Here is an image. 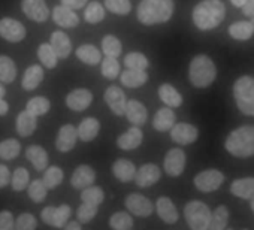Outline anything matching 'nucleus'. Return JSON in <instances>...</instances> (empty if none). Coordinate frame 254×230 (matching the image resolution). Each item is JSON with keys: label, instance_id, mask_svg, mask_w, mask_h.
<instances>
[{"label": "nucleus", "instance_id": "obj_1", "mask_svg": "<svg viewBox=\"0 0 254 230\" xmlns=\"http://www.w3.org/2000/svg\"><path fill=\"white\" fill-rule=\"evenodd\" d=\"M226 8L221 0H202L193 9V23L197 29L206 32L221 24Z\"/></svg>", "mask_w": 254, "mask_h": 230}, {"label": "nucleus", "instance_id": "obj_2", "mask_svg": "<svg viewBox=\"0 0 254 230\" xmlns=\"http://www.w3.org/2000/svg\"><path fill=\"white\" fill-rule=\"evenodd\" d=\"M174 14V0H141L136 11L138 20L145 26L166 23Z\"/></svg>", "mask_w": 254, "mask_h": 230}, {"label": "nucleus", "instance_id": "obj_3", "mask_svg": "<svg viewBox=\"0 0 254 230\" xmlns=\"http://www.w3.org/2000/svg\"><path fill=\"white\" fill-rule=\"evenodd\" d=\"M226 150L235 157H251L254 156V126H244L233 130L226 142Z\"/></svg>", "mask_w": 254, "mask_h": 230}, {"label": "nucleus", "instance_id": "obj_4", "mask_svg": "<svg viewBox=\"0 0 254 230\" xmlns=\"http://www.w3.org/2000/svg\"><path fill=\"white\" fill-rule=\"evenodd\" d=\"M215 76H217L215 64L208 56L200 54V56H196L190 61L189 79L194 87L205 88V87H208V85H211L214 82Z\"/></svg>", "mask_w": 254, "mask_h": 230}, {"label": "nucleus", "instance_id": "obj_5", "mask_svg": "<svg viewBox=\"0 0 254 230\" xmlns=\"http://www.w3.org/2000/svg\"><path fill=\"white\" fill-rule=\"evenodd\" d=\"M233 96L238 109L244 115L254 117V78L241 76L233 84Z\"/></svg>", "mask_w": 254, "mask_h": 230}, {"label": "nucleus", "instance_id": "obj_6", "mask_svg": "<svg viewBox=\"0 0 254 230\" xmlns=\"http://www.w3.org/2000/svg\"><path fill=\"white\" fill-rule=\"evenodd\" d=\"M184 217L191 230H208L212 218V212L208 205L199 200L189 202L184 208Z\"/></svg>", "mask_w": 254, "mask_h": 230}, {"label": "nucleus", "instance_id": "obj_7", "mask_svg": "<svg viewBox=\"0 0 254 230\" xmlns=\"http://www.w3.org/2000/svg\"><path fill=\"white\" fill-rule=\"evenodd\" d=\"M224 181V175L217 169H208L194 176V185L197 190L203 193H211L220 188Z\"/></svg>", "mask_w": 254, "mask_h": 230}, {"label": "nucleus", "instance_id": "obj_8", "mask_svg": "<svg viewBox=\"0 0 254 230\" xmlns=\"http://www.w3.org/2000/svg\"><path fill=\"white\" fill-rule=\"evenodd\" d=\"M0 38L12 44L21 42L26 38V27L14 18H2L0 20Z\"/></svg>", "mask_w": 254, "mask_h": 230}, {"label": "nucleus", "instance_id": "obj_9", "mask_svg": "<svg viewBox=\"0 0 254 230\" xmlns=\"http://www.w3.org/2000/svg\"><path fill=\"white\" fill-rule=\"evenodd\" d=\"M126 208L136 217H148L154 211V205L151 203V200L138 193H132L126 197Z\"/></svg>", "mask_w": 254, "mask_h": 230}, {"label": "nucleus", "instance_id": "obj_10", "mask_svg": "<svg viewBox=\"0 0 254 230\" xmlns=\"http://www.w3.org/2000/svg\"><path fill=\"white\" fill-rule=\"evenodd\" d=\"M21 9L27 18L36 23H44L50 17V9L45 0H21Z\"/></svg>", "mask_w": 254, "mask_h": 230}, {"label": "nucleus", "instance_id": "obj_11", "mask_svg": "<svg viewBox=\"0 0 254 230\" xmlns=\"http://www.w3.org/2000/svg\"><path fill=\"white\" fill-rule=\"evenodd\" d=\"M186 168V153L181 148H172L165 157V172L169 176H180Z\"/></svg>", "mask_w": 254, "mask_h": 230}, {"label": "nucleus", "instance_id": "obj_12", "mask_svg": "<svg viewBox=\"0 0 254 230\" xmlns=\"http://www.w3.org/2000/svg\"><path fill=\"white\" fill-rule=\"evenodd\" d=\"M199 136V130L189 123H178L171 129V138L180 145H190Z\"/></svg>", "mask_w": 254, "mask_h": 230}, {"label": "nucleus", "instance_id": "obj_13", "mask_svg": "<svg viewBox=\"0 0 254 230\" xmlns=\"http://www.w3.org/2000/svg\"><path fill=\"white\" fill-rule=\"evenodd\" d=\"M105 102L115 115H124L127 100H126V94L123 93V90L118 85H111L106 88Z\"/></svg>", "mask_w": 254, "mask_h": 230}, {"label": "nucleus", "instance_id": "obj_14", "mask_svg": "<svg viewBox=\"0 0 254 230\" xmlns=\"http://www.w3.org/2000/svg\"><path fill=\"white\" fill-rule=\"evenodd\" d=\"M93 102V94L87 88H76L66 96V105L69 109L81 112L87 109Z\"/></svg>", "mask_w": 254, "mask_h": 230}, {"label": "nucleus", "instance_id": "obj_15", "mask_svg": "<svg viewBox=\"0 0 254 230\" xmlns=\"http://www.w3.org/2000/svg\"><path fill=\"white\" fill-rule=\"evenodd\" d=\"M78 129L73 127L72 124H64L57 135L56 139V147L60 153H69L70 150H73V147L76 145L78 141Z\"/></svg>", "mask_w": 254, "mask_h": 230}, {"label": "nucleus", "instance_id": "obj_16", "mask_svg": "<svg viewBox=\"0 0 254 230\" xmlns=\"http://www.w3.org/2000/svg\"><path fill=\"white\" fill-rule=\"evenodd\" d=\"M94 179H96L94 169L88 165H81L73 171L72 178H70V184L73 188L84 190V188L90 187L94 182Z\"/></svg>", "mask_w": 254, "mask_h": 230}, {"label": "nucleus", "instance_id": "obj_17", "mask_svg": "<svg viewBox=\"0 0 254 230\" xmlns=\"http://www.w3.org/2000/svg\"><path fill=\"white\" fill-rule=\"evenodd\" d=\"M159 179H160V169L156 165H153V163L141 166L138 169V172H136V176H135V182L141 188L151 187Z\"/></svg>", "mask_w": 254, "mask_h": 230}, {"label": "nucleus", "instance_id": "obj_18", "mask_svg": "<svg viewBox=\"0 0 254 230\" xmlns=\"http://www.w3.org/2000/svg\"><path fill=\"white\" fill-rule=\"evenodd\" d=\"M142 139H144L142 130L139 129V126H135V127H130L126 133L118 136L117 145H118V148H121L124 151H130V150L138 148L142 144Z\"/></svg>", "mask_w": 254, "mask_h": 230}, {"label": "nucleus", "instance_id": "obj_19", "mask_svg": "<svg viewBox=\"0 0 254 230\" xmlns=\"http://www.w3.org/2000/svg\"><path fill=\"white\" fill-rule=\"evenodd\" d=\"M124 115H126L127 120H129L133 126H142L147 121L148 112H147V108L139 100H133L132 99V100L127 102Z\"/></svg>", "mask_w": 254, "mask_h": 230}, {"label": "nucleus", "instance_id": "obj_20", "mask_svg": "<svg viewBox=\"0 0 254 230\" xmlns=\"http://www.w3.org/2000/svg\"><path fill=\"white\" fill-rule=\"evenodd\" d=\"M136 168L135 165L127 160V159H118L114 165H112V173L114 176L121 181V182H130L135 179L136 176Z\"/></svg>", "mask_w": 254, "mask_h": 230}, {"label": "nucleus", "instance_id": "obj_21", "mask_svg": "<svg viewBox=\"0 0 254 230\" xmlns=\"http://www.w3.org/2000/svg\"><path fill=\"white\" fill-rule=\"evenodd\" d=\"M53 20H54V23L57 26L66 27V29L76 27L78 23H79V18L73 12V9L67 8V6H63V5H59V6L54 8V11H53Z\"/></svg>", "mask_w": 254, "mask_h": 230}, {"label": "nucleus", "instance_id": "obj_22", "mask_svg": "<svg viewBox=\"0 0 254 230\" xmlns=\"http://www.w3.org/2000/svg\"><path fill=\"white\" fill-rule=\"evenodd\" d=\"M175 120L177 115L175 112L168 106V108H162L156 112L154 120H153V127L157 132H168L175 126Z\"/></svg>", "mask_w": 254, "mask_h": 230}, {"label": "nucleus", "instance_id": "obj_23", "mask_svg": "<svg viewBox=\"0 0 254 230\" xmlns=\"http://www.w3.org/2000/svg\"><path fill=\"white\" fill-rule=\"evenodd\" d=\"M156 211H157V215L168 224H174L178 221V211L174 205V202L169 199V197H160L157 199V203H156Z\"/></svg>", "mask_w": 254, "mask_h": 230}, {"label": "nucleus", "instance_id": "obj_24", "mask_svg": "<svg viewBox=\"0 0 254 230\" xmlns=\"http://www.w3.org/2000/svg\"><path fill=\"white\" fill-rule=\"evenodd\" d=\"M15 127H17V133L20 136L27 138V136H30L36 130V127H38V117L29 114L27 111H23V112L18 114Z\"/></svg>", "mask_w": 254, "mask_h": 230}, {"label": "nucleus", "instance_id": "obj_25", "mask_svg": "<svg viewBox=\"0 0 254 230\" xmlns=\"http://www.w3.org/2000/svg\"><path fill=\"white\" fill-rule=\"evenodd\" d=\"M50 44L54 48L56 54L59 56V58H67L69 57V54L72 51V44H70L69 36L64 32H54L51 35Z\"/></svg>", "mask_w": 254, "mask_h": 230}, {"label": "nucleus", "instance_id": "obj_26", "mask_svg": "<svg viewBox=\"0 0 254 230\" xmlns=\"http://www.w3.org/2000/svg\"><path fill=\"white\" fill-rule=\"evenodd\" d=\"M42 81H44V69L39 64H32L26 69V72L23 75L21 85L24 90L32 91V90L38 88Z\"/></svg>", "mask_w": 254, "mask_h": 230}, {"label": "nucleus", "instance_id": "obj_27", "mask_svg": "<svg viewBox=\"0 0 254 230\" xmlns=\"http://www.w3.org/2000/svg\"><path fill=\"white\" fill-rule=\"evenodd\" d=\"M230 191L236 197H241L245 200H253L254 199V178L235 179L230 185Z\"/></svg>", "mask_w": 254, "mask_h": 230}, {"label": "nucleus", "instance_id": "obj_28", "mask_svg": "<svg viewBox=\"0 0 254 230\" xmlns=\"http://www.w3.org/2000/svg\"><path fill=\"white\" fill-rule=\"evenodd\" d=\"M26 157L39 172L45 171L48 166V154L41 145H30L26 151Z\"/></svg>", "mask_w": 254, "mask_h": 230}, {"label": "nucleus", "instance_id": "obj_29", "mask_svg": "<svg viewBox=\"0 0 254 230\" xmlns=\"http://www.w3.org/2000/svg\"><path fill=\"white\" fill-rule=\"evenodd\" d=\"M148 75L145 70H135V69H126L121 72V84L129 87V88H136L141 87L147 82Z\"/></svg>", "mask_w": 254, "mask_h": 230}, {"label": "nucleus", "instance_id": "obj_30", "mask_svg": "<svg viewBox=\"0 0 254 230\" xmlns=\"http://www.w3.org/2000/svg\"><path fill=\"white\" fill-rule=\"evenodd\" d=\"M99 130H100V123L96 118L88 117V118L82 120L81 124L78 126V136L81 141L90 142L99 135Z\"/></svg>", "mask_w": 254, "mask_h": 230}, {"label": "nucleus", "instance_id": "obj_31", "mask_svg": "<svg viewBox=\"0 0 254 230\" xmlns=\"http://www.w3.org/2000/svg\"><path fill=\"white\" fill-rule=\"evenodd\" d=\"M159 97L169 108H178L183 103V96L171 84H162L159 88Z\"/></svg>", "mask_w": 254, "mask_h": 230}, {"label": "nucleus", "instance_id": "obj_32", "mask_svg": "<svg viewBox=\"0 0 254 230\" xmlns=\"http://www.w3.org/2000/svg\"><path fill=\"white\" fill-rule=\"evenodd\" d=\"M75 54H76V57H78L82 63L90 64V66L97 64V63L100 61V58H102L100 51H99L94 45H90V44H84V45L78 47L76 51H75Z\"/></svg>", "mask_w": 254, "mask_h": 230}, {"label": "nucleus", "instance_id": "obj_33", "mask_svg": "<svg viewBox=\"0 0 254 230\" xmlns=\"http://www.w3.org/2000/svg\"><path fill=\"white\" fill-rule=\"evenodd\" d=\"M254 33L251 21H236L229 27V35L236 41H248Z\"/></svg>", "mask_w": 254, "mask_h": 230}, {"label": "nucleus", "instance_id": "obj_34", "mask_svg": "<svg viewBox=\"0 0 254 230\" xmlns=\"http://www.w3.org/2000/svg\"><path fill=\"white\" fill-rule=\"evenodd\" d=\"M17 78V66L8 56H0V81L11 84Z\"/></svg>", "mask_w": 254, "mask_h": 230}, {"label": "nucleus", "instance_id": "obj_35", "mask_svg": "<svg viewBox=\"0 0 254 230\" xmlns=\"http://www.w3.org/2000/svg\"><path fill=\"white\" fill-rule=\"evenodd\" d=\"M51 108V103L47 97L44 96H36V97H32L27 105H26V111L35 117H41V115H45Z\"/></svg>", "mask_w": 254, "mask_h": 230}, {"label": "nucleus", "instance_id": "obj_36", "mask_svg": "<svg viewBox=\"0 0 254 230\" xmlns=\"http://www.w3.org/2000/svg\"><path fill=\"white\" fill-rule=\"evenodd\" d=\"M38 57H39V61L48 67V69H54L57 66V61H59V56L56 54L54 48L51 47V44H42L39 48H38Z\"/></svg>", "mask_w": 254, "mask_h": 230}, {"label": "nucleus", "instance_id": "obj_37", "mask_svg": "<svg viewBox=\"0 0 254 230\" xmlns=\"http://www.w3.org/2000/svg\"><path fill=\"white\" fill-rule=\"evenodd\" d=\"M21 144L17 139H6L0 142V159L14 160L20 156Z\"/></svg>", "mask_w": 254, "mask_h": 230}, {"label": "nucleus", "instance_id": "obj_38", "mask_svg": "<svg viewBox=\"0 0 254 230\" xmlns=\"http://www.w3.org/2000/svg\"><path fill=\"white\" fill-rule=\"evenodd\" d=\"M47 193H48V187L45 185L44 179H35L27 187V194L35 203L44 202L47 197Z\"/></svg>", "mask_w": 254, "mask_h": 230}, {"label": "nucleus", "instance_id": "obj_39", "mask_svg": "<svg viewBox=\"0 0 254 230\" xmlns=\"http://www.w3.org/2000/svg\"><path fill=\"white\" fill-rule=\"evenodd\" d=\"M227 220H229V209L224 205H220L212 212V218H211V224L208 230H226Z\"/></svg>", "mask_w": 254, "mask_h": 230}, {"label": "nucleus", "instance_id": "obj_40", "mask_svg": "<svg viewBox=\"0 0 254 230\" xmlns=\"http://www.w3.org/2000/svg\"><path fill=\"white\" fill-rule=\"evenodd\" d=\"M84 18L90 24H97L105 18V8L99 2H90L85 8Z\"/></svg>", "mask_w": 254, "mask_h": 230}, {"label": "nucleus", "instance_id": "obj_41", "mask_svg": "<svg viewBox=\"0 0 254 230\" xmlns=\"http://www.w3.org/2000/svg\"><path fill=\"white\" fill-rule=\"evenodd\" d=\"M109 226L114 230H130L133 227V218L127 212H115L109 218Z\"/></svg>", "mask_w": 254, "mask_h": 230}, {"label": "nucleus", "instance_id": "obj_42", "mask_svg": "<svg viewBox=\"0 0 254 230\" xmlns=\"http://www.w3.org/2000/svg\"><path fill=\"white\" fill-rule=\"evenodd\" d=\"M105 199V193L100 187H94V185H90L87 188L82 190L81 193V200L84 203H90V205H96L99 206Z\"/></svg>", "mask_w": 254, "mask_h": 230}, {"label": "nucleus", "instance_id": "obj_43", "mask_svg": "<svg viewBox=\"0 0 254 230\" xmlns=\"http://www.w3.org/2000/svg\"><path fill=\"white\" fill-rule=\"evenodd\" d=\"M124 66L127 69H135V70H145L148 67V60L141 53H129L124 57Z\"/></svg>", "mask_w": 254, "mask_h": 230}, {"label": "nucleus", "instance_id": "obj_44", "mask_svg": "<svg viewBox=\"0 0 254 230\" xmlns=\"http://www.w3.org/2000/svg\"><path fill=\"white\" fill-rule=\"evenodd\" d=\"M63 181V171L57 166H51L45 169L44 173V182L48 187V190H54L56 187H59Z\"/></svg>", "mask_w": 254, "mask_h": 230}, {"label": "nucleus", "instance_id": "obj_45", "mask_svg": "<svg viewBox=\"0 0 254 230\" xmlns=\"http://www.w3.org/2000/svg\"><path fill=\"white\" fill-rule=\"evenodd\" d=\"M30 184V175H29V171L26 168H18L12 178H11V185L15 191H23L29 187Z\"/></svg>", "mask_w": 254, "mask_h": 230}, {"label": "nucleus", "instance_id": "obj_46", "mask_svg": "<svg viewBox=\"0 0 254 230\" xmlns=\"http://www.w3.org/2000/svg\"><path fill=\"white\" fill-rule=\"evenodd\" d=\"M102 51L105 53V56L118 57L121 54V51H123V47H121V42L118 41V38H115L112 35H108L102 41Z\"/></svg>", "mask_w": 254, "mask_h": 230}, {"label": "nucleus", "instance_id": "obj_47", "mask_svg": "<svg viewBox=\"0 0 254 230\" xmlns=\"http://www.w3.org/2000/svg\"><path fill=\"white\" fill-rule=\"evenodd\" d=\"M105 8L117 15H126L132 11L130 0H105Z\"/></svg>", "mask_w": 254, "mask_h": 230}, {"label": "nucleus", "instance_id": "obj_48", "mask_svg": "<svg viewBox=\"0 0 254 230\" xmlns=\"http://www.w3.org/2000/svg\"><path fill=\"white\" fill-rule=\"evenodd\" d=\"M102 75L106 79H115L120 75V63L117 57L106 56L102 61Z\"/></svg>", "mask_w": 254, "mask_h": 230}, {"label": "nucleus", "instance_id": "obj_49", "mask_svg": "<svg viewBox=\"0 0 254 230\" xmlns=\"http://www.w3.org/2000/svg\"><path fill=\"white\" fill-rule=\"evenodd\" d=\"M97 206L96 205H90V203H84L78 208L76 211V217L79 223H90L96 215H97Z\"/></svg>", "mask_w": 254, "mask_h": 230}, {"label": "nucleus", "instance_id": "obj_50", "mask_svg": "<svg viewBox=\"0 0 254 230\" xmlns=\"http://www.w3.org/2000/svg\"><path fill=\"white\" fill-rule=\"evenodd\" d=\"M72 215V209L69 205H60L56 208V217H54V227L62 229L69 223V218Z\"/></svg>", "mask_w": 254, "mask_h": 230}, {"label": "nucleus", "instance_id": "obj_51", "mask_svg": "<svg viewBox=\"0 0 254 230\" xmlns=\"http://www.w3.org/2000/svg\"><path fill=\"white\" fill-rule=\"evenodd\" d=\"M38 226V221L35 215L24 212L15 220V230H35Z\"/></svg>", "mask_w": 254, "mask_h": 230}, {"label": "nucleus", "instance_id": "obj_52", "mask_svg": "<svg viewBox=\"0 0 254 230\" xmlns=\"http://www.w3.org/2000/svg\"><path fill=\"white\" fill-rule=\"evenodd\" d=\"M0 230H15V220L9 211L0 212Z\"/></svg>", "mask_w": 254, "mask_h": 230}, {"label": "nucleus", "instance_id": "obj_53", "mask_svg": "<svg viewBox=\"0 0 254 230\" xmlns=\"http://www.w3.org/2000/svg\"><path fill=\"white\" fill-rule=\"evenodd\" d=\"M42 221L48 226L54 227V217H56V206H47L42 212H41Z\"/></svg>", "mask_w": 254, "mask_h": 230}, {"label": "nucleus", "instance_id": "obj_54", "mask_svg": "<svg viewBox=\"0 0 254 230\" xmlns=\"http://www.w3.org/2000/svg\"><path fill=\"white\" fill-rule=\"evenodd\" d=\"M11 181V172L8 169V166L0 165V188H3L9 184Z\"/></svg>", "mask_w": 254, "mask_h": 230}, {"label": "nucleus", "instance_id": "obj_55", "mask_svg": "<svg viewBox=\"0 0 254 230\" xmlns=\"http://www.w3.org/2000/svg\"><path fill=\"white\" fill-rule=\"evenodd\" d=\"M88 0H62V5L70 9H81L87 5Z\"/></svg>", "mask_w": 254, "mask_h": 230}, {"label": "nucleus", "instance_id": "obj_56", "mask_svg": "<svg viewBox=\"0 0 254 230\" xmlns=\"http://www.w3.org/2000/svg\"><path fill=\"white\" fill-rule=\"evenodd\" d=\"M242 12L245 17H254V0H247V3L242 6Z\"/></svg>", "mask_w": 254, "mask_h": 230}, {"label": "nucleus", "instance_id": "obj_57", "mask_svg": "<svg viewBox=\"0 0 254 230\" xmlns=\"http://www.w3.org/2000/svg\"><path fill=\"white\" fill-rule=\"evenodd\" d=\"M64 230H82L81 229V223L79 221H69L64 226Z\"/></svg>", "mask_w": 254, "mask_h": 230}, {"label": "nucleus", "instance_id": "obj_58", "mask_svg": "<svg viewBox=\"0 0 254 230\" xmlns=\"http://www.w3.org/2000/svg\"><path fill=\"white\" fill-rule=\"evenodd\" d=\"M8 109H9V105L6 103V100L3 97H0V117L8 114Z\"/></svg>", "mask_w": 254, "mask_h": 230}, {"label": "nucleus", "instance_id": "obj_59", "mask_svg": "<svg viewBox=\"0 0 254 230\" xmlns=\"http://www.w3.org/2000/svg\"><path fill=\"white\" fill-rule=\"evenodd\" d=\"M230 3L236 8H242L247 3V0H230Z\"/></svg>", "mask_w": 254, "mask_h": 230}, {"label": "nucleus", "instance_id": "obj_60", "mask_svg": "<svg viewBox=\"0 0 254 230\" xmlns=\"http://www.w3.org/2000/svg\"><path fill=\"white\" fill-rule=\"evenodd\" d=\"M5 94H6V90H5L3 84L0 82V97H5Z\"/></svg>", "mask_w": 254, "mask_h": 230}, {"label": "nucleus", "instance_id": "obj_61", "mask_svg": "<svg viewBox=\"0 0 254 230\" xmlns=\"http://www.w3.org/2000/svg\"><path fill=\"white\" fill-rule=\"evenodd\" d=\"M251 211H253V212H254V199H253V200H251Z\"/></svg>", "mask_w": 254, "mask_h": 230}, {"label": "nucleus", "instance_id": "obj_62", "mask_svg": "<svg viewBox=\"0 0 254 230\" xmlns=\"http://www.w3.org/2000/svg\"><path fill=\"white\" fill-rule=\"evenodd\" d=\"M251 23H253V26H254V17H253V20H251Z\"/></svg>", "mask_w": 254, "mask_h": 230}, {"label": "nucleus", "instance_id": "obj_63", "mask_svg": "<svg viewBox=\"0 0 254 230\" xmlns=\"http://www.w3.org/2000/svg\"><path fill=\"white\" fill-rule=\"evenodd\" d=\"M226 230H232V229H226Z\"/></svg>", "mask_w": 254, "mask_h": 230}, {"label": "nucleus", "instance_id": "obj_64", "mask_svg": "<svg viewBox=\"0 0 254 230\" xmlns=\"http://www.w3.org/2000/svg\"><path fill=\"white\" fill-rule=\"evenodd\" d=\"M244 230H247V229H244Z\"/></svg>", "mask_w": 254, "mask_h": 230}]
</instances>
